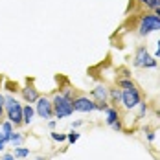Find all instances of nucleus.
I'll list each match as a JSON object with an SVG mask.
<instances>
[{"instance_id":"nucleus-1","label":"nucleus","mask_w":160,"mask_h":160,"mask_svg":"<svg viewBox=\"0 0 160 160\" xmlns=\"http://www.w3.org/2000/svg\"><path fill=\"white\" fill-rule=\"evenodd\" d=\"M6 98V101H4V114H6V120H9L13 125L17 127H20L22 125V103L17 99L15 96H11V94H8Z\"/></svg>"},{"instance_id":"nucleus-2","label":"nucleus","mask_w":160,"mask_h":160,"mask_svg":"<svg viewBox=\"0 0 160 160\" xmlns=\"http://www.w3.org/2000/svg\"><path fill=\"white\" fill-rule=\"evenodd\" d=\"M52 105H53V118H57V120L70 118V116L74 114V103H72V98L63 96L61 92L53 94V98H52Z\"/></svg>"},{"instance_id":"nucleus-3","label":"nucleus","mask_w":160,"mask_h":160,"mask_svg":"<svg viewBox=\"0 0 160 160\" xmlns=\"http://www.w3.org/2000/svg\"><path fill=\"white\" fill-rule=\"evenodd\" d=\"M155 32H160V17L157 13L144 15L140 18V24H138V35L147 37L149 33H155Z\"/></svg>"},{"instance_id":"nucleus-4","label":"nucleus","mask_w":160,"mask_h":160,"mask_svg":"<svg viewBox=\"0 0 160 160\" xmlns=\"http://www.w3.org/2000/svg\"><path fill=\"white\" fill-rule=\"evenodd\" d=\"M140 101H142V94L136 88V85L131 87V88H122V101L120 103L123 105V109L132 111V109H136L140 105Z\"/></svg>"},{"instance_id":"nucleus-5","label":"nucleus","mask_w":160,"mask_h":160,"mask_svg":"<svg viewBox=\"0 0 160 160\" xmlns=\"http://www.w3.org/2000/svg\"><path fill=\"white\" fill-rule=\"evenodd\" d=\"M132 64H134L136 68H157V66H158L157 59L149 53V50L145 48V46L136 48V53H134Z\"/></svg>"},{"instance_id":"nucleus-6","label":"nucleus","mask_w":160,"mask_h":160,"mask_svg":"<svg viewBox=\"0 0 160 160\" xmlns=\"http://www.w3.org/2000/svg\"><path fill=\"white\" fill-rule=\"evenodd\" d=\"M35 114L42 120H52L53 118V105H52V98L41 96L35 101Z\"/></svg>"},{"instance_id":"nucleus-7","label":"nucleus","mask_w":160,"mask_h":160,"mask_svg":"<svg viewBox=\"0 0 160 160\" xmlns=\"http://www.w3.org/2000/svg\"><path fill=\"white\" fill-rule=\"evenodd\" d=\"M72 103H74V112H94V111H98V103L88 96L74 98Z\"/></svg>"},{"instance_id":"nucleus-8","label":"nucleus","mask_w":160,"mask_h":160,"mask_svg":"<svg viewBox=\"0 0 160 160\" xmlns=\"http://www.w3.org/2000/svg\"><path fill=\"white\" fill-rule=\"evenodd\" d=\"M20 96H22V99H24L26 103L35 105V101L41 98V94H39V90L35 88V85H33V83H28L26 87H22V88H20Z\"/></svg>"},{"instance_id":"nucleus-9","label":"nucleus","mask_w":160,"mask_h":160,"mask_svg":"<svg viewBox=\"0 0 160 160\" xmlns=\"http://www.w3.org/2000/svg\"><path fill=\"white\" fill-rule=\"evenodd\" d=\"M90 98L96 101L98 105H99V103H105V101L109 99V88H107L103 83H98L96 87L90 90Z\"/></svg>"},{"instance_id":"nucleus-10","label":"nucleus","mask_w":160,"mask_h":160,"mask_svg":"<svg viewBox=\"0 0 160 160\" xmlns=\"http://www.w3.org/2000/svg\"><path fill=\"white\" fill-rule=\"evenodd\" d=\"M13 131H15V125H13L9 120H4L2 125H0V140H2L4 144H9V136H11Z\"/></svg>"},{"instance_id":"nucleus-11","label":"nucleus","mask_w":160,"mask_h":160,"mask_svg":"<svg viewBox=\"0 0 160 160\" xmlns=\"http://www.w3.org/2000/svg\"><path fill=\"white\" fill-rule=\"evenodd\" d=\"M33 120H35V107L28 103L22 107V125H30Z\"/></svg>"},{"instance_id":"nucleus-12","label":"nucleus","mask_w":160,"mask_h":160,"mask_svg":"<svg viewBox=\"0 0 160 160\" xmlns=\"http://www.w3.org/2000/svg\"><path fill=\"white\" fill-rule=\"evenodd\" d=\"M120 120V114H118V109H114V107H109L107 111H105V123L111 127L114 122H118Z\"/></svg>"},{"instance_id":"nucleus-13","label":"nucleus","mask_w":160,"mask_h":160,"mask_svg":"<svg viewBox=\"0 0 160 160\" xmlns=\"http://www.w3.org/2000/svg\"><path fill=\"white\" fill-rule=\"evenodd\" d=\"M13 157L15 158H26V157H30V147H22V145L13 147Z\"/></svg>"},{"instance_id":"nucleus-14","label":"nucleus","mask_w":160,"mask_h":160,"mask_svg":"<svg viewBox=\"0 0 160 160\" xmlns=\"http://www.w3.org/2000/svg\"><path fill=\"white\" fill-rule=\"evenodd\" d=\"M22 142H24V134L13 131V132H11V136H9V145L17 147V145H22Z\"/></svg>"},{"instance_id":"nucleus-15","label":"nucleus","mask_w":160,"mask_h":160,"mask_svg":"<svg viewBox=\"0 0 160 160\" xmlns=\"http://www.w3.org/2000/svg\"><path fill=\"white\" fill-rule=\"evenodd\" d=\"M109 98L114 103H120L122 101V88H109Z\"/></svg>"},{"instance_id":"nucleus-16","label":"nucleus","mask_w":160,"mask_h":160,"mask_svg":"<svg viewBox=\"0 0 160 160\" xmlns=\"http://www.w3.org/2000/svg\"><path fill=\"white\" fill-rule=\"evenodd\" d=\"M140 4H144L147 9H158L160 8V0H138Z\"/></svg>"},{"instance_id":"nucleus-17","label":"nucleus","mask_w":160,"mask_h":160,"mask_svg":"<svg viewBox=\"0 0 160 160\" xmlns=\"http://www.w3.org/2000/svg\"><path fill=\"white\" fill-rule=\"evenodd\" d=\"M50 138L53 140V142H66V132H55V131H52L50 132Z\"/></svg>"},{"instance_id":"nucleus-18","label":"nucleus","mask_w":160,"mask_h":160,"mask_svg":"<svg viewBox=\"0 0 160 160\" xmlns=\"http://www.w3.org/2000/svg\"><path fill=\"white\" fill-rule=\"evenodd\" d=\"M81 132H78V131H72V132H66V142L68 144H76L78 140H79Z\"/></svg>"},{"instance_id":"nucleus-19","label":"nucleus","mask_w":160,"mask_h":160,"mask_svg":"<svg viewBox=\"0 0 160 160\" xmlns=\"http://www.w3.org/2000/svg\"><path fill=\"white\" fill-rule=\"evenodd\" d=\"M138 118H144L145 112H147V103H144V101H140V105H138Z\"/></svg>"},{"instance_id":"nucleus-20","label":"nucleus","mask_w":160,"mask_h":160,"mask_svg":"<svg viewBox=\"0 0 160 160\" xmlns=\"http://www.w3.org/2000/svg\"><path fill=\"white\" fill-rule=\"evenodd\" d=\"M111 127H112V131H116V132H122V131H123V123H122V118H120L118 122H114Z\"/></svg>"},{"instance_id":"nucleus-21","label":"nucleus","mask_w":160,"mask_h":160,"mask_svg":"<svg viewBox=\"0 0 160 160\" xmlns=\"http://www.w3.org/2000/svg\"><path fill=\"white\" fill-rule=\"evenodd\" d=\"M4 101H6V98L0 92V116H4Z\"/></svg>"},{"instance_id":"nucleus-22","label":"nucleus","mask_w":160,"mask_h":160,"mask_svg":"<svg viewBox=\"0 0 160 160\" xmlns=\"http://www.w3.org/2000/svg\"><path fill=\"white\" fill-rule=\"evenodd\" d=\"M145 136H147V142H155V138H157V134H155L153 131H147V134H145Z\"/></svg>"},{"instance_id":"nucleus-23","label":"nucleus","mask_w":160,"mask_h":160,"mask_svg":"<svg viewBox=\"0 0 160 160\" xmlns=\"http://www.w3.org/2000/svg\"><path fill=\"white\" fill-rule=\"evenodd\" d=\"M55 125H57V122H55V120H48V129H50V131H53Z\"/></svg>"},{"instance_id":"nucleus-24","label":"nucleus","mask_w":160,"mask_h":160,"mask_svg":"<svg viewBox=\"0 0 160 160\" xmlns=\"http://www.w3.org/2000/svg\"><path fill=\"white\" fill-rule=\"evenodd\" d=\"M81 123H83L81 120H76V122H72V129H78V127L81 125Z\"/></svg>"},{"instance_id":"nucleus-25","label":"nucleus","mask_w":160,"mask_h":160,"mask_svg":"<svg viewBox=\"0 0 160 160\" xmlns=\"http://www.w3.org/2000/svg\"><path fill=\"white\" fill-rule=\"evenodd\" d=\"M2 160H15V157H13V155H9V153H6V155L2 157Z\"/></svg>"},{"instance_id":"nucleus-26","label":"nucleus","mask_w":160,"mask_h":160,"mask_svg":"<svg viewBox=\"0 0 160 160\" xmlns=\"http://www.w3.org/2000/svg\"><path fill=\"white\" fill-rule=\"evenodd\" d=\"M6 145H8V144H4V142L0 140V151H4V149H6Z\"/></svg>"},{"instance_id":"nucleus-27","label":"nucleus","mask_w":160,"mask_h":160,"mask_svg":"<svg viewBox=\"0 0 160 160\" xmlns=\"http://www.w3.org/2000/svg\"><path fill=\"white\" fill-rule=\"evenodd\" d=\"M155 59H160V50H157V53H155Z\"/></svg>"},{"instance_id":"nucleus-28","label":"nucleus","mask_w":160,"mask_h":160,"mask_svg":"<svg viewBox=\"0 0 160 160\" xmlns=\"http://www.w3.org/2000/svg\"><path fill=\"white\" fill-rule=\"evenodd\" d=\"M35 160H48V158H46V157H37Z\"/></svg>"},{"instance_id":"nucleus-29","label":"nucleus","mask_w":160,"mask_h":160,"mask_svg":"<svg viewBox=\"0 0 160 160\" xmlns=\"http://www.w3.org/2000/svg\"><path fill=\"white\" fill-rule=\"evenodd\" d=\"M155 13H157V15L160 17V8H158V9H155Z\"/></svg>"},{"instance_id":"nucleus-30","label":"nucleus","mask_w":160,"mask_h":160,"mask_svg":"<svg viewBox=\"0 0 160 160\" xmlns=\"http://www.w3.org/2000/svg\"><path fill=\"white\" fill-rule=\"evenodd\" d=\"M157 46H158V50H160V39H158V42H157Z\"/></svg>"},{"instance_id":"nucleus-31","label":"nucleus","mask_w":160,"mask_h":160,"mask_svg":"<svg viewBox=\"0 0 160 160\" xmlns=\"http://www.w3.org/2000/svg\"><path fill=\"white\" fill-rule=\"evenodd\" d=\"M2 122H4V120H2V116H0V125H2Z\"/></svg>"}]
</instances>
